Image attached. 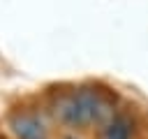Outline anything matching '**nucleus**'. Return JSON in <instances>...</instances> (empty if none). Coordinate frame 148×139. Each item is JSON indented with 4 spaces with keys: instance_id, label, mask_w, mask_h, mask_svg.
I'll return each instance as SVG.
<instances>
[{
    "instance_id": "1",
    "label": "nucleus",
    "mask_w": 148,
    "mask_h": 139,
    "mask_svg": "<svg viewBox=\"0 0 148 139\" xmlns=\"http://www.w3.org/2000/svg\"><path fill=\"white\" fill-rule=\"evenodd\" d=\"M9 127L16 139H49V130L30 111H14L9 118Z\"/></svg>"
},
{
    "instance_id": "2",
    "label": "nucleus",
    "mask_w": 148,
    "mask_h": 139,
    "mask_svg": "<svg viewBox=\"0 0 148 139\" xmlns=\"http://www.w3.org/2000/svg\"><path fill=\"white\" fill-rule=\"evenodd\" d=\"M51 114L56 116L58 123H62L67 127H76V130L83 127L79 102H76V93H60V95H56V100L51 102Z\"/></svg>"
},
{
    "instance_id": "3",
    "label": "nucleus",
    "mask_w": 148,
    "mask_h": 139,
    "mask_svg": "<svg viewBox=\"0 0 148 139\" xmlns=\"http://www.w3.org/2000/svg\"><path fill=\"white\" fill-rule=\"evenodd\" d=\"M134 123L127 114H116L104 125V139H132Z\"/></svg>"
}]
</instances>
